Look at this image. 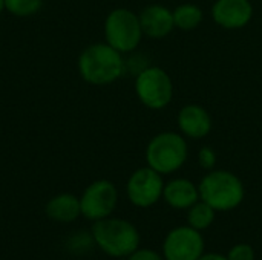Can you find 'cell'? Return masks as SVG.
I'll use <instances>...</instances> for the list:
<instances>
[{"label":"cell","mask_w":262,"mask_h":260,"mask_svg":"<svg viewBox=\"0 0 262 260\" xmlns=\"http://www.w3.org/2000/svg\"><path fill=\"white\" fill-rule=\"evenodd\" d=\"M80 77L94 86H106L117 81L126 70L123 54L107 43H94L78 57Z\"/></svg>","instance_id":"6da1fadb"},{"label":"cell","mask_w":262,"mask_h":260,"mask_svg":"<svg viewBox=\"0 0 262 260\" xmlns=\"http://www.w3.org/2000/svg\"><path fill=\"white\" fill-rule=\"evenodd\" d=\"M94 242L112 257L130 256L138 250L140 234L137 228L124 219L104 218L92 225Z\"/></svg>","instance_id":"7a4b0ae2"},{"label":"cell","mask_w":262,"mask_h":260,"mask_svg":"<svg viewBox=\"0 0 262 260\" xmlns=\"http://www.w3.org/2000/svg\"><path fill=\"white\" fill-rule=\"evenodd\" d=\"M187 141L177 132H161L155 135L146 147V162L161 175L180 170L187 161Z\"/></svg>","instance_id":"3957f363"},{"label":"cell","mask_w":262,"mask_h":260,"mask_svg":"<svg viewBox=\"0 0 262 260\" xmlns=\"http://www.w3.org/2000/svg\"><path fill=\"white\" fill-rule=\"evenodd\" d=\"M201 201L207 202L213 210H233L243 202L244 187L241 179L232 172L213 170L206 175L198 187Z\"/></svg>","instance_id":"277c9868"},{"label":"cell","mask_w":262,"mask_h":260,"mask_svg":"<svg viewBox=\"0 0 262 260\" xmlns=\"http://www.w3.org/2000/svg\"><path fill=\"white\" fill-rule=\"evenodd\" d=\"M140 17L127 8L112 9L104 20V38L121 54L135 51L143 38Z\"/></svg>","instance_id":"5b68a950"},{"label":"cell","mask_w":262,"mask_h":260,"mask_svg":"<svg viewBox=\"0 0 262 260\" xmlns=\"http://www.w3.org/2000/svg\"><path fill=\"white\" fill-rule=\"evenodd\" d=\"M135 93L147 109H164L173 98L172 78L164 69L147 66L135 77Z\"/></svg>","instance_id":"8992f818"},{"label":"cell","mask_w":262,"mask_h":260,"mask_svg":"<svg viewBox=\"0 0 262 260\" xmlns=\"http://www.w3.org/2000/svg\"><path fill=\"white\" fill-rule=\"evenodd\" d=\"M118 192L115 185L107 179H98L89 184L81 198V215L89 221H100L109 218L117 207Z\"/></svg>","instance_id":"52a82bcc"},{"label":"cell","mask_w":262,"mask_h":260,"mask_svg":"<svg viewBox=\"0 0 262 260\" xmlns=\"http://www.w3.org/2000/svg\"><path fill=\"white\" fill-rule=\"evenodd\" d=\"M129 201L141 208L154 205L161 196L164 190V184L161 179V173L147 167L135 170L126 185Z\"/></svg>","instance_id":"ba28073f"},{"label":"cell","mask_w":262,"mask_h":260,"mask_svg":"<svg viewBox=\"0 0 262 260\" xmlns=\"http://www.w3.org/2000/svg\"><path fill=\"white\" fill-rule=\"evenodd\" d=\"M163 248L167 260H198L204 251V241L198 230L180 227L169 233Z\"/></svg>","instance_id":"9c48e42d"},{"label":"cell","mask_w":262,"mask_h":260,"mask_svg":"<svg viewBox=\"0 0 262 260\" xmlns=\"http://www.w3.org/2000/svg\"><path fill=\"white\" fill-rule=\"evenodd\" d=\"M252 17L250 0H216L212 6V18L224 29H241L250 23Z\"/></svg>","instance_id":"30bf717a"},{"label":"cell","mask_w":262,"mask_h":260,"mask_svg":"<svg viewBox=\"0 0 262 260\" xmlns=\"http://www.w3.org/2000/svg\"><path fill=\"white\" fill-rule=\"evenodd\" d=\"M138 17H140L143 34L147 35L149 38H155V40L164 38L175 28L173 12L169 8L158 3L146 6L138 14Z\"/></svg>","instance_id":"8fae6325"},{"label":"cell","mask_w":262,"mask_h":260,"mask_svg":"<svg viewBox=\"0 0 262 260\" xmlns=\"http://www.w3.org/2000/svg\"><path fill=\"white\" fill-rule=\"evenodd\" d=\"M178 127L186 138L201 139L212 130V116L200 104H186L178 112Z\"/></svg>","instance_id":"7c38bea8"},{"label":"cell","mask_w":262,"mask_h":260,"mask_svg":"<svg viewBox=\"0 0 262 260\" xmlns=\"http://www.w3.org/2000/svg\"><path fill=\"white\" fill-rule=\"evenodd\" d=\"M45 213L51 221L69 224L81 215L80 198H77L71 193L55 195L45 205Z\"/></svg>","instance_id":"4fadbf2b"},{"label":"cell","mask_w":262,"mask_h":260,"mask_svg":"<svg viewBox=\"0 0 262 260\" xmlns=\"http://www.w3.org/2000/svg\"><path fill=\"white\" fill-rule=\"evenodd\" d=\"M163 196L166 202L173 208H190L198 202L200 192L189 179H173L164 185Z\"/></svg>","instance_id":"5bb4252c"},{"label":"cell","mask_w":262,"mask_h":260,"mask_svg":"<svg viewBox=\"0 0 262 260\" xmlns=\"http://www.w3.org/2000/svg\"><path fill=\"white\" fill-rule=\"evenodd\" d=\"M173 21H175V28L181 29V31H193L196 29L203 18V9L195 5V3H183L178 5L173 11Z\"/></svg>","instance_id":"9a60e30c"},{"label":"cell","mask_w":262,"mask_h":260,"mask_svg":"<svg viewBox=\"0 0 262 260\" xmlns=\"http://www.w3.org/2000/svg\"><path fill=\"white\" fill-rule=\"evenodd\" d=\"M215 219V210L204 201L196 202L190 207L189 211V224L195 230H206L212 225Z\"/></svg>","instance_id":"2e32d148"},{"label":"cell","mask_w":262,"mask_h":260,"mask_svg":"<svg viewBox=\"0 0 262 260\" xmlns=\"http://www.w3.org/2000/svg\"><path fill=\"white\" fill-rule=\"evenodd\" d=\"M43 6V0H5V9L15 17H31Z\"/></svg>","instance_id":"e0dca14e"},{"label":"cell","mask_w":262,"mask_h":260,"mask_svg":"<svg viewBox=\"0 0 262 260\" xmlns=\"http://www.w3.org/2000/svg\"><path fill=\"white\" fill-rule=\"evenodd\" d=\"M198 164L206 169V170H212L216 164V153L212 147H203L198 152Z\"/></svg>","instance_id":"ac0fdd59"},{"label":"cell","mask_w":262,"mask_h":260,"mask_svg":"<svg viewBox=\"0 0 262 260\" xmlns=\"http://www.w3.org/2000/svg\"><path fill=\"white\" fill-rule=\"evenodd\" d=\"M229 260H255V253H253V248L250 245H246V244H241V245H236L230 250L229 253Z\"/></svg>","instance_id":"d6986e66"},{"label":"cell","mask_w":262,"mask_h":260,"mask_svg":"<svg viewBox=\"0 0 262 260\" xmlns=\"http://www.w3.org/2000/svg\"><path fill=\"white\" fill-rule=\"evenodd\" d=\"M129 260H163L155 251L152 250H137L134 251L130 256H129Z\"/></svg>","instance_id":"ffe728a7"},{"label":"cell","mask_w":262,"mask_h":260,"mask_svg":"<svg viewBox=\"0 0 262 260\" xmlns=\"http://www.w3.org/2000/svg\"><path fill=\"white\" fill-rule=\"evenodd\" d=\"M198 260H229L220 254H206V256H201Z\"/></svg>","instance_id":"44dd1931"},{"label":"cell","mask_w":262,"mask_h":260,"mask_svg":"<svg viewBox=\"0 0 262 260\" xmlns=\"http://www.w3.org/2000/svg\"><path fill=\"white\" fill-rule=\"evenodd\" d=\"M5 11V0H0V14Z\"/></svg>","instance_id":"7402d4cb"}]
</instances>
